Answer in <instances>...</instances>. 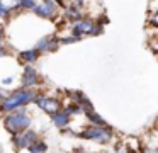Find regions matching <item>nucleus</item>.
Here are the masks:
<instances>
[{"instance_id":"1","label":"nucleus","mask_w":158,"mask_h":153,"mask_svg":"<svg viewBox=\"0 0 158 153\" xmlns=\"http://www.w3.org/2000/svg\"><path fill=\"white\" fill-rule=\"evenodd\" d=\"M36 94L38 92L34 88H22V87H19L14 92H9L7 97L4 100H0V114L4 116V114L12 112L19 107H27L29 104H32Z\"/></svg>"},{"instance_id":"2","label":"nucleus","mask_w":158,"mask_h":153,"mask_svg":"<svg viewBox=\"0 0 158 153\" xmlns=\"http://www.w3.org/2000/svg\"><path fill=\"white\" fill-rule=\"evenodd\" d=\"M2 122H4L5 131H9L10 136H12V134H17V133H22V131H26V129L31 128L32 116L26 107H19V109H15V111H12V112L4 114Z\"/></svg>"},{"instance_id":"3","label":"nucleus","mask_w":158,"mask_h":153,"mask_svg":"<svg viewBox=\"0 0 158 153\" xmlns=\"http://www.w3.org/2000/svg\"><path fill=\"white\" fill-rule=\"evenodd\" d=\"M77 136L82 139H87V141H95L99 145H109L110 141L116 136V131L110 128L109 124L107 126H83V129L80 133H77Z\"/></svg>"},{"instance_id":"4","label":"nucleus","mask_w":158,"mask_h":153,"mask_svg":"<svg viewBox=\"0 0 158 153\" xmlns=\"http://www.w3.org/2000/svg\"><path fill=\"white\" fill-rule=\"evenodd\" d=\"M32 104H36V107H39L43 112H46L48 116L58 112L60 109L63 107L61 100H60V99H56V97H51L49 94H36Z\"/></svg>"},{"instance_id":"5","label":"nucleus","mask_w":158,"mask_h":153,"mask_svg":"<svg viewBox=\"0 0 158 153\" xmlns=\"http://www.w3.org/2000/svg\"><path fill=\"white\" fill-rule=\"evenodd\" d=\"M39 139V134L36 131H32L31 128L26 129L22 133H17V134H12V146L15 148V151H21V150H27L31 145H34Z\"/></svg>"},{"instance_id":"6","label":"nucleus","mask_w":158,"mask_h":153,"mask_svg":"<svg viewBox=\"0 0 158 153\" xmlns=\"http://www.w3.org/2000/svg\"><path fill=\"white\" fill-rule=\"evenodd\" d=\"M41 82V75L36 68H32L31 65H24V70L21 75V87L22 88H34Z\"/></svg>"},{"instance_id":"7","label":"nucleus","mask_w":158,"mask_h":153,"mask_svg":"<svg viewBox=\"0 0 158 153\" xmlns=\"http://www.w3.org/2000/svg\"><path fill=\"white\" fill-rule=\"evenodd\" d=\"M32 12L38 17H43V19H55L58 15V5H56L53 0H44V2L38 3V5L32 9Z\"/></svg>"},{"instance_id":"8","label":"nucleus","mask_w":158,"mask_h":153,"mask_svg":"<svg viewBox=\"0 0 158 153\" xmlns=\"http://www.w3.org/2000/svg\"><path fill=\"white\" fill-rule=\"evenodd\" d=\"M94 22H95V20H94L92 17H82L80 20L72 22V36L78 37V39H82L83 36H89Z\"/></svg>"},{"instance_id":"9","label":"nucleus","mask_w":158,"mask_h":153,"mask_svg":"<svg viewBox=\"0 0 158 153\" xmlns=\"http://www.w3.org/2000/svg\"><path fill=\"white\" fill-rule=\"evenodd\" d=\"M60 48V43H58V37L55 34H48V36L41 37V39L36 43V49L39 53H53Z\"/></svg>"},{"instance_id":"10","label":"nucleus","mask_w":158,"mask_h":153,"mask_svg":"<svg viewBox=\"0 0 158 153\" xmlns=\"http://www.w3.org/2000/svg\"><path fill=\"white\" fill-rule=\"evenodd\" d=\"M49 119H51V124L55 126V128H58V129H65V128H68L70 126V122H72V117H70L68 114H66V111L65 109H60L58 112H55V114H51L49 116Z\"/></svg>"},{"instance_id":"11","label":"nucleus","mask_w":158,"mask_h":153,"mask_svg":"<svg viewBox=\"0 0 158 153\" xmlns=\"http://www.w3.org/2000/svg\"><path fill=\"white\" fill-rule=\"evenodd\" d=\"M39 54H41V53H39L36 48H31V49L21 51V53H19V60H21L24 65H32V63H36V61H38Z\"/></svg>"},{"instance_id":"12","label":"nucleus","mask_w":158,"mask_h":153,"mask_svg":"<svg viewBox=\"0 0 158 153\" xmlns=\"http://www.w3.org/2000/svg\"><path fill=\"white\" fill-rule=\"evenodd\" d=\"M65 17L68 20H72V22H75V20H80L82 17H85L83 15V12H82V7H77V5H68L65 9Z\"/></svg>"},{"instance_id":"13","label":"nucleus","mask_w":158,"mask_h":153,"mask_svg":"<svg viewBox=\"0 0 158 153\" xmlns=\"http://www.w3.org/2000/svg\"><path fill=\"white\" fill-rule=\"evenodd\" d=\"M85 117L89 121L90 126H107V122L104 121V117L95 111H90V112H85Z\"/></svg>"},{"instance_id":"14","label":"nucleus","mask_w":158,"mask_h":153,"mask_svg":"<svg viewBox=\"0 0 158 153\" xmlns=\"http://www.w3.org/2000/svg\"><path fill=\"white\" fill-rule=\"evenodd\" d=\"M63 109L66 111V114H68L70 117H73V116H82V114H83L82 107H80L78 104H73V102H70V104L63 105Z\"/></svg>"},{"instance_id":"15","label":"nucleus","mask_w":158,"mask_h":153,"mask_svg":"<svg viewBox=\"0 0 158 153\" xmlns=\"http://www.w3.org/2000/svg\"><path fill=\"white\" fill-rule=\"evenodd\" d=\"M27 150H29V153H46V151H48V145L39 138L38 141H36L34 145H31Z\"/></svg>"},{"instance_id":"16","label":"nucleus","mask_w":158,"mask_h":153,"mask_svg":"<svg viewBox=\"0 0 158 153\" xmlns=\"http://www.w3.org/2000/svg\"><path fill=\"white\" fill-rule=\"evenodd\" d=\"M0 3H2V7L7 9L9 12H12V10H15V9H21V0H0Z\"/></svg>"},{"instance_id":"17","label":"nucleus","mask_w":158,"mask_h":153,"mask_svg":"<svg viewBox=\"0 0 158 153\" xmlns=\"http://www.w3.org/2000/svg\"><path fill=\"white\" fill-rule=\"evenodd\" d=\"M104 32V26L100 22H94V26H92V29H90V32H89V36H100V34Z\"/></svg>"},{"instance_id":"18","label":"nucleus","mask_w":158,"mask_h":153,"mask_svg":"<svg viewBox=\"0 0 158 153\" xmlns=\"http://www.w3.org/2000/svg\"><path fill=\"white\" fill-rule=\"evenodd\" d=\"M36 5H38V3H36V0H21V9L32 10Z\"/></svg>"},{"instance_id":"19","label":"nucleus","mask_w":158,"mask_h":153,"mask_svg":"<svg viewBox=\"0 0 158 153\" xmlns=\"http://www.w3.org/2000/svg\"><path fill=\"white\" fill-rule=\"evenodd\" d=\"M77 41H80L78 37H75V36H70V37H60V39H58V43H60V46H61V44H70V43H77Z\"/></svg>"},{"instance_id":"20","label":"nucleus","mask_w":158,"mask_h":153,"mask_svg":"<svg viewBox=\"0 0 158 153\" xmlns=\"http://www.w3.org/2000/svg\"><path fill=\"white\" fill-rule=\"evenodd\" d=\"M148 22L151 24L153 27H156V12H150V17H148Z\"/></svg>"},{"instance_id":"21","label":"nucleus","mask_w":158,"mask_h":153,"mask_svg":"<svg viewBox=\"0 0 158 153\" xmlns=\"http://www.w3.org/2000/svg\"><path fill=\"white\" fill-rule=\"evenodd\" d=\"M9 14H10V12H9L7 9H4V7H2V3H0V19H4V17H7Z\"/></svg>"},{"instance_id":"22","label":"nucleus","mask_w":158,"mask_h":153,"mask_svg":"<svg viewBox=\"0 0 158 153\" xmlns=\"http://www.w3.org/2000/svg\"><path fill=\"white\" fill-rule=\"evenodd\" d=\"M85 2H87V0H73V5H77V7H83V5H85Z\"/></svg>"},{"instance_id":"23","label":"nucleus","mask_w":158,"mask_h":153,"mask_svg":"<svg viewBox=\"0 0 158 153\" xmlns=\"http://www.w3.org/2000/svg\"><path fill=\"white\" fill-rule=\"evenodd\" d=\"M9 95V92L7 90H2V88H0V100H4L5 97H7Z\"/></svg>"},{"instance_id":"24","label":"nucleus","mask_w":158,"mask_h":153,"mask_svg":"<svg viewBox=\"0 0 158 153\" xmlns=\"http://www.w3.org/2000/svg\"><path fill=\"white\" fill-rule=\"evenodd\" d=\"M5 54H7V51H5V48H4V46H0V58H4Z\"/></svg>"},{"instance_id":"25","label":"nucleus","mask_w":158,"mask_h":153,"mask_svg":"<svg viewBox=\"0 0 158 153\" xmlns=\"http://www.w3.org/2000/svg\"><path fill=\"white\" fill-rule=\"evenodd\" d=\"M0 46H4V31L0 29Z\"/></svg>"},{"instance_id":"26","label":"nucleus","mask_w":158,"mask_h":153,"mask_svg":"<svg viewBox=\"0 0 158 153\" xmlns=\"http://www.w3.org/2000/svg\"><path fill=\"white\" fill-rule=\"evenodd\" d=\"M46 153H53V151H46Z\"/></svg>"}]
</instances>
